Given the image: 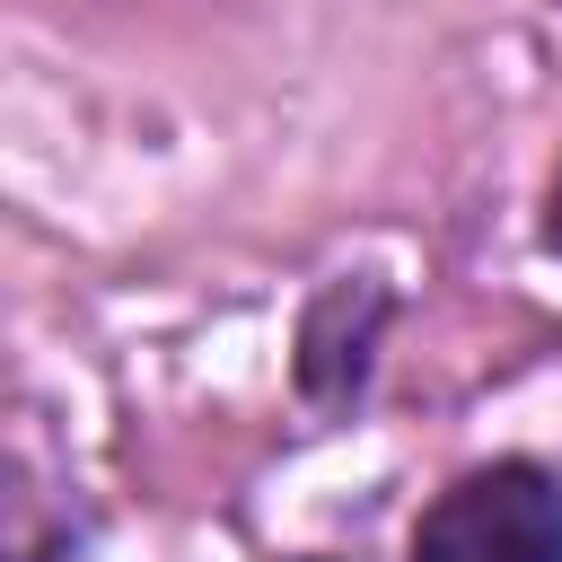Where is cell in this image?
I'll return each instance as SVG.
<instances>
[{
  "instance_id": "obj_1",
  "label": "cell",
  "mask_w": 562,
  "mask_h": 562,
  "mask_svg": "<svg viewBox=\"0 0 562 562\" xmlns=\"http://www.w3.org/2000/svg\"><path fill=\"white\" fill-rule=\"evenodd\" d=\"M413 562H562V474L527 457L457 474L422 509Z\"/></svg>"
},
{
  "instance_id": "obj_2",
  "label": "cell",
  "mask_w": 562,
  "mask_h": 562,
  "mask_svg": "<svg viewBox=\"0 0 562 562\" xmlns=\"http://www.w3.org/2000/svg\"><path fill=\"white\" fill-rule=\"evenodd\" d=\"M378 325H386V281H369V272L325 281V290H316V307H307V325H299V386H307L316 404L360 395Z\"/></svg>"
},
{
  "instance_id": "obj_3",
  "label": "cell",
  "mask_w": 562,
  "mask_h": 562,
  "mask_svg": "<svg viewBox=\"0 0 562 562\" xmlns=\"http://www.w3.org/2000/svg\"><path fill=\"white\" fill-rule=\"evenodd\" d=\"M536 237H544V255H562V167H553V184H544V228H536Z\"/></svg>"
}]
</instances>
